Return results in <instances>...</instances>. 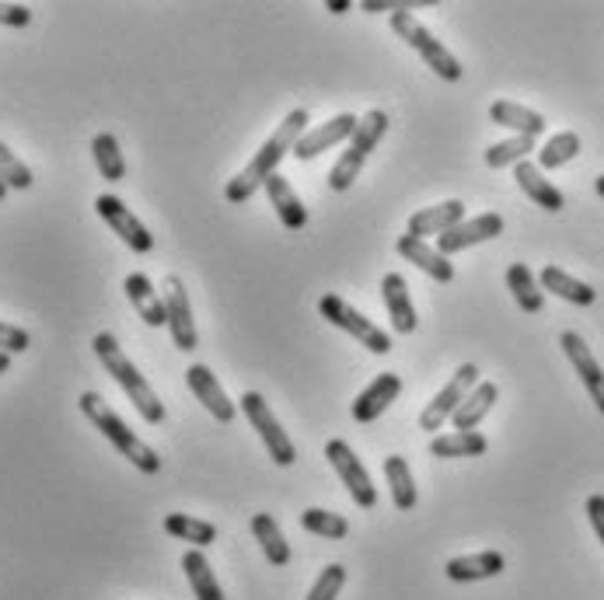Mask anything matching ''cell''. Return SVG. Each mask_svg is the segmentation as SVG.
Here are the masks:
<instances>
[{"label": "cell", "mask_w": 604, "mask_h": 600, "mask_svg": "<svg viewBox=\"0 0 604 600\" xmlns=\"http://www.w3.org/2000/svg\"><path fill=\"white\" fill-rule=\"evenodd\" d=\"M395 252L406 259V262H413L416 269H422L430 280H437V283H451L454 280V265H451V259L440 252L437 244H430V241H422V238H413V234H402L398 241H395Z\"/></svg>", "instance_id": "2e32d148"}, {"label": "cell", "mask_w": 604, "mask_h": 600, "mask_svg": "<svg viewBox=\"0 0 604 600\" xmlns=\"http://www.w3.org/2000/svg\"><path fill=\"white\" fill-rule=\"evenodd\" d=\"M507 569V558L499 552H475V555H458L444 566V576L451 583H479V579H493Z\"/></svg>", "instance_id": "ffe728a7"}, {"label": "cell", "mask_w": 604, "mask_h": 600, "mask_svg": "<svg viewBox=\"0 0 604 600\" xmlns=\"http://www.w3.org/2000/svg\"><path fill=\"white\" fill-rule=\"evenodd\" d=\"M300 527L308 534H318V537H332V542H342V537L350 534V521L339 513H329V510H305L300 513Z\"/></svg>", "instance_id": "e575fe53"}, {"label": "cell", "mask_w": 604, "mask_h": 600, "mask_svg": "<svg viewBox=\"0 0 604 600\" xmlns=\"http://www.w3.org/2000/svg\"><path fill=\"white\" fill-rule=\"evenodd\" d=\"M252 534H255V542H259V548H263L270 566L284 569L290 563V545H287L284 531L276 527V521H273L270 513H255L252 516Z\"/></svg>", "instance_id": "f546056e"}, {"label": "cell", "mask_w": 604, "mask_h": 600, "mask_svg": "<svg viewBox=\"0 0 604 600\" xmlns=\"http://www.w3.org/2000/svg\"><path fill=\"white\" fill-rule=\"evenodd\" d=\"M514 178L520 185V193H525L531 203H538L541 210H549V214H559L562 206H567V196H562L556 185L541 175V168L535 161H520L517 168H514Z\"/></svg>", "instance_id": "7402d4cb"}, {"label": "cell", "mask_w": 604, "mask_h": 600, "mask_svg": "<svg viewBox=\"0 0 604 600\" xmlns=\"http://www.w3.org/2000/svg\"><path fill=\"white\" fill-rule=\"evenodd\" d=\"M263 189H266L270 203L276 206L279 223H284L287 231H305V223H308V206L300 203V196L294 193V185L276 172V175L263 185Z\"/></svg>", "instance_id": "603a6c76"}, {"label": "cell", "mask_w": 604, "mask_h": 600, "mask_svg": "<svg viewBox=\"0 0 604 600\" xmlns=\"http://www.w3.org/2000/svg\"><path fill=\"white\" fill-rule=\"evenodd\" d=\"M398 8H409V4H385V0H364V4H360V11H367V14H377V11H398Z\"/></svg>", "instance_id": "b9f144b4"}, {"label": "cell", "mask_w": 604, "mask_h": 600, "mask_svg": "<svg viewBox=\"0 0 604 600\" xmlns=\"http://www.w3.org/2000/svg\"><path fill=\"white\" fill-rule=\"evenodd\" d=\"M576 154H580V133L562 130V133H556L546 143V148L538 151V168L541 172H556V168H562V164H570Z\"/></svg>", "instance_id": "836d02e7"}, {"label": "cell", "mask_w": 604, "mask_h": 600, "mask_svg": "<svg viewBox=\"0 0 604 600\" xmlns=\"http://www.w3.org/2000/svg\"><path fill=\"white\" fill-rule=\"evenodd\" d=\"M353 4H350V0H326V11H332V14H347Z\"/></svg>", "instance_id": "7bdbcfd3"}, {"label": "cell", "mask_w": 604, "mask_h": 600, "mask_svg": "<svg viewBox=\"0 0 604 600\" xmlns=\"http://www.w3.org/2000/svg\"><path fill=\"white\" fill-rule=\"evenodd\" d=\"M356 116L353 112H339V116H332L329 122H321V127H315L311 133H305L297 140V148H294V157L305 164V161H315V157H321L326 151H332L336 143H342V140H350L353 137V130H356Z\"/></svg>", "instance_id": "5bb4252c"}, {"label": "cell", "mask_w": 604, "mask_h": 600, "mask_svg": "<svg viewBox=\"0 0 604 600\" xmlns=\"http://www.w3.org/2000/svg\"><path fill=\"white\" fill-rule=\"evenodd\" d=\"M0 182H4L8 189H29V185L35 182L29 164L18 161V154L8 148V143H0Z\"/></svg>", "instance_id": "8d00e7d4"}, {"label": "cell", "mask_w": 604, "mask_h": 600, "mask_svg": "<svg viewBox=\"0 0 604 600\" xmlns=\"http://www.w3.org/2000/svg\"><path fill=\"white\" fill-rule=\"evenodd\" d=\"M91 346H95V357L102 360V367L109 370V378L127 391V399H130L133 408L140 412V419L151 423V426H161V423H165V402L157 399V391L147 384V378L133 367V360L123 353V346L116 342V336L98 332Z\"/></svg>", "instance_id": "3957f363"}, {"label": "cell", "mask_w": 604, "mask_h": 600, "mask_svg": "<svg viewBox=\"0 0 604 600\" xmlns=\"http://www.w3.org/2000/svg\"><path fill=\"white\" fill-rule=\"evenodd\" d=\"M507 286H510V294H514L520 312H525V315H541V307H546V290H541V283L535 280V273L525 262H514L507 269Z\"/></svg>", "instance_id": "4316f807"}, {"label": "cell", "mask_w": 604, "mask_h": 600, "mask_svg": "<svg viewBox=\"0 0 604 600\" xmlns=\"http://www.w3.org/2000/svg\"><path fill=\"white\" fill-rule=\"evenodd\" d=\"M308 109H294L284 122L276 127V133L263 143V148L255 151V157L249 161V168H241L228 185H224V199L228 203H249L263 185L276 175L279 161H284L287 154H294L297 140L305 137V127H308Z\"/></svg>", "instance_id": "6da1fadb"}, {"label": "cell", "mask_w": 604, "mask_h": 600, "mask_svg": "<svg viewBox=\"0 0 604 600\" xmlns=\"http://www.w3.org/2000/svg\"><path fill=\"white\" fill-rule=\"evenodd\" d=\"M385 479H388V492H392L395 510H402V513L416 510L419 492H416V479L409 471V461L398 458V454H388V458H385Z\"/></svg>", "instance_id": "83f0119b"}, {"label": "cell", "mask_w": 604, "mask_h": 600, "mask_svg": "<svg viewBox=\"0 0 604 600\" xmlns=\"http://www.w3.org/2000/svg\"><path fill=\"white\" fill-rule=\"evenodd\" d=\"M183 569H186V579H189L196 600H224V590H220L217 576H213V569L207 563V555L199 548H189L183 555Z\"/></svg>", "instance_id": "4dcf8cb0"}, {"label": "cell", "mask_w": 604, "mask_h": 600, "mask_svg": "<svg viewBox=\"0 0 604 600\" xmlns=\"http://www.w3.org/2000/svg\"><path fill=\"white\" fill-rule=\"evenodd\" d=\"M32 22V11L25 4H0V25L8 29H25Z\"/></svg>", "instance_id": "ab89813d"}, {"label": "cell", "mask_w": 604, "mask_h": 600, "mask_svg": "<svg viewBox=\"0 0 604 600\" xmlns=\"http://www.w3.org/2000/svg\"><path fill=\"white\" fill-rule=\"evenodd\" d=\"M8 193H11V189H8V185H4V182H0V203H4V196H8Z\"/></svg>", "instance_id": "bcb514c9"}, {"label": "cell", "mask_w": 604, "mask_h": 600, "mask_svg": "<svg viewBox=\"0 0 604 600\" xmlns=\"http://www.w3.org/2000/svg\"><path fill=\"white\" fill-rule=\"evenodd\" d=\"M77 405H80V416H85L102 437L123 454V458L136 468V471H144V474H157L161 471V458H157V450L154 447H147L144 440L136 437V433L123 423V416L98 395V391H85V395L77 399Z\"/></svg>", "instance_id": "7a4b0ae2"}, {"label": "cell", "mask_w": 604, "mask_h": 600, "mask_svg": "<svg viewBox=\"0 0 604 600\" xmlns=\"http://www.w3.org/2000/svg\"><path fill=\"white\" fill-rule=\"evenodd\" d=\"M165 531L178 542H189L193 548H207L217 542V527L210 521H199V516L189 513H168L165 516Z\"/></svg>", "instance_id": "1f68e13d"}, {"label": "cell", "mask_w": 604, "mask_h": 600, "mask_svg": "<svg viewBox=\"0 0 604 600\" xmlns=\"http://www.w3.org/2000/svg\"><path fill=\"white\" fill-rule=\"evenodd\" d=\"M318 315L326 318L329 325H336V328H342L350 339H356L364 349H371L374 357H385V353H392V339H388V332L385 328H377L371 318H364L356 312V307H350L342 297H336V294H326L318 301Z\"/></svg>", "instance_id": "52a82bcc"}, {"label": "cell", "mask_w": 604, "mask_h": 600, "mask_svg": "<svg viewBox=\"0 0 604 600\" xmlns=\"http://www.w3.org/2000/svg\"><path fill=\"white\" fill-rule=\"evenodd\" d=\"M538 283H541V290H549V294H556L559 301L576 304V307H591L597 301V290L594 286H587V283L570 276V273H562L559 265H546V269H541Z\"/></svg>", "instance_id": "d4e9b609"}, {"label": "cell", "mask_w": 604, "mask_h": 600, "mask_svg": "<svg viewBox=\"0 0 604 600\" xmlns=\"http://www.w3.org/2000/svg\"><path fill=\"white\" fill-rule=\"evenodd\" d=\"M402 395V378L398 374H377L353 402V419L356 423H374L392 408V402Z\"/></svg>", "instance_id": "e0dca14e"}, {"label": "cell", "mask_w": 604, "mask_h": 600, "mask_svg": "<svg viewBox=\"0 0 604 600\" xmlns=\"http://www.w3.org/2000/svg\"><path fill=\"white\" fill-rule=\"evenodd\" d=\"M535 151V140L531 137H510V140H499L486 151V164L490 168H517L520 161H528V154Z\"/></svg>", "instance_id": "d590c367"}, {"label": "cell", "mask_w": 604, "mask_h": 600, "mask_svg": "<svg viewBox=\"0 0 604 600\" xmlns=\"http://www.w3.org/2000/svg\"><path fill=\"white\" fill-rule=\"evenodd\" d=\"M594 193L604 199V175H597V178H594Z\"/></svg>", "instance_id": "f6af8a7d"}, {"label": "cell", "mask_w": 604, "mask_h": 600, "mask_svg": "<svg viewBox=\"0 0 604 600\" xmlns=\"http://www.w3.org/2000/svg\"><path fill=\"white\" fill-rule=\"evenodd\" d=\"M587 521H591L597 542L604 548V495H591V500H587Z\"/></svg>", "instance_id": "60d3db41"}, {"label": "cell", "mask_w": 604, "mask_h": 600, "mask_svg": "<svg viewBox=\"0 0 604 600\" xmlns=\"http://www.w3.org/2000/svg\"><path fill=\"white\" fill-rule=\"evenodd\" d=\"M29 346H32V339L25 328L0 321V353H25Z\"/></svg>", "instance_id": "f35d334b"}, {"label": "cell", "mask_w": 604, "mask_h": 600, "mask_svg": "<svg viewBox=\"0 0 604 600\" xmlns=\"http://www.w3.org/2000/svg\"><path fill=\"white\" fill-rule=\"evenodd\" d=\"M186 384H189V391L193 395L204 402V408L210 412V416L217 419V423H234V416H238V405L228 399V391L220 388V381L213 378V370L210 367H204V363H193L189 370H186Z\"/></svg>", "instance_id": "9a60e30c"}, {"label": "cell", "mask_w": 604, "mask_h": 600, "mask_svg": "<svg viewBox=\"0 0 604 600\" xmlns=\"http://www.w3.org/2000/svg\"><path fill=\"white\" fill-rule=\"evenodd\" d=\"M342 583H347V569H342L339 563H332V566L321 569V576L311 583V590H308L305 600H336L339 590H342Z\"/></svg>", "instance_id": "74e56055"}, {"label": "cell", "mask_w": 604, "mask_h": 600, "mask_svg": "<svg viewBox=\"0 0 604 600\" xmlns=\"http://www.w3.org/2000/svg\"><path fill=\"white\" fill-rule=\"evenodd\" d=\"M385 133H388V112L371 109V112L360 116L356 130H353V137L347 143V151L339 154V161L332 164V172H329V189L332 193H347L350 185L360 178L371 151L377 148L381 140H385Z\"/></svg>", "instance_id": "277c9868"}, {"label": "cell", "mask_w": 604, "mask_h": 600, "mask_svg": "<svg viewBox=\"0 0 604 600\" xmlns=\"http://www.w3.org/2000/svg\"><path fill=\"white\" fill-rule=\"evenodd\" d=\"M165 312H168V332H172L175 349L193 353V349L199 346V336H196V318H193V304H189V294H186V283L178 276L165 280Z\"/></svg>", "instance_id": "8fae6325"}, {"label": "cell", "mask_w": 604, "mask_h": 600, "mask_svg": "<svg viewBox=\"0 0 604 600\" xmlns=\"http://www.w3.org/2000/svg\"><path fill=\"white\" fill-rule=\"evenodd\" d=\"M490 450V440L482 437L479 429L469 433H440V437L430 440V454L433 458H482Z\"/></svg>", "instance_id": "f1b7e54d"}, {"label": "cell", "mask_w": 604, "mask_h": 600, "mask_svg": "<svg viewBox=\"0 0 604 600\" xmlns=\"http://www.w3.org/2000/svg\"><path fill=\"white\" fill-rule=\"evenodd\" d=\"M490 119L496 122V127H507L514 130V137H531L538 140L541 133H546V116L528 109V106H517V101H507V98H499L490 106Z\"/></svg>", "instance_id": "44dd1931"}, {"label": "cell", "mask_w": 604, "mask_h": 600, "mask_svg": "<svg viewBox=\"0 0 604 600\" xmlns=\"http://www.w3.org/2000/svg\"><path fill=\"white\" fill-rule=\"evenodd\" d=\"M559 346H562V353H567V360L573 363V370H576V378L583 381V388H587L591 402L597 405V412L604 416V370L594 360L591 346L583 342V336H576V332H562L559 336Z\"/></svg>", "instance_id": "7c38bea8"}, {"label": "cell", "mask_w": 604, "mask_h": 600, "mask_svg": "<svg viewBox=\"0 0 604 600\" xmlns=\"http://www.w3.org/2000/svg\"><path fill=\"white\" fill-rule=\"evenodd\" d=\"M123 290H127L130 304L136 307V315L144 318V321H147L151 328H161V325H168L165 297H161L157 290H154L151 276H144V273H130V276H127V283H123Z\"/></svg>", "instance_id": "cb8c5ba5"}, {"label": "cell", "mask_w": 604, "mask_h": 600, "mask_svg": "<svg viewBox=\"0 0 604 600\" xmlns=\"http://www.w3.org/2000/svg\"><path fill=\"white\" fill-rule=\"evenodd\" d=\"M238 408H241V416L249 419V426L259 433V440L266 444L270 458H273L279 468H290V465L297 461V447H294V440L287 437V429L279 426V419L270 412L266 399L259 395V391H245V395L238 399Z\"/></svg>", "instance_id": "8992f818"}, {"label": "cell", "mask_w": 604, "mask_h": 600, "mask_svg": "<svg viewBox=\"0 0 604 600\" xmlns=\"http://www.w3.org/2000/svg\"><path fill=\"white\" fill-rule=\"evenodd\" d=\"M475 384H479V367H475V363H461V367L454 370V378L427 402V408H422L419 429H427V433L444 429V423L454 416L458 405L472 395V388H475Z\"/></svg>", "instance_id": "ba28073f"}, {"label": "cell", "mask_w": 604, "mask_h": 600, "mask_svg": "<svg viewBox=\"0 0 604 600\" xmlns=\"http://www.w3.org/2000/svg\"><path fill=\"white\" fill-rule=\"evenodd\" d=\"M461 220H465V203L448 199V203H437V206H427V210L413 214L406 223V234L422 238V241H427L430 234L440 238L444 231H451V227H458Z\"/></svg>", "instance_id": "d6986e66"}, {"label": "cell", "mask_w": 604, "mask_h": 600, "mask_svg": "<svg viewBox=\"0 0 604 600\" xmlns=\"http://www.w3.org/2000/svg\"><path fill=\"white\" fill-rule=\"evenodd\" d=\"M91 154H95V164L98 172H102L106 182H123L127 178V157L119 151V140L112 133H98L91 140Z\"/></svg>", "instance_id": "d6a6232c"}, {"label": "cell", "mask_w": 604, "mask_h": 600, "mask_svg": "<svg viewBox=\"0 0 604 600\" xmlns=\"http://www.w3.org/2000/svg\"><path fill=\"white\" fill-rule=\"evenodd\" d=\"M496 399H499V388H496L493 381H479V384L472 388V395L458 405V412L451 416V426H454L458 433L475 429V426H479L482 419H486L490 412H493Z\"/></svg>", "instance_id": "484cf974"}, {"label": "cell", "mask_w": 604, "mask_h": 600, "mask_svg": "<svg viewBox=\"0 0 604 600\" xmlns=\"http://www.w3.org/2000/svg\"><path fill=\"white\" fill-rule=\"evenodd\" d=\"M503 234V217L499 214H479V217H465L458 227H451V231H444L437 238V248L444 252L448 259L458 255V252H465V248L472 244H482V241H493Z\"/></svg>", "instance_id": "4fadbf2b"}, {"label": "cell", "mask_w": 604, "mask_h": 600, "mask_svg": "<svg viewBox=\"0 0 604 600\" xmlns=\"http://www.w3.org/2000/svg\"><path fill=\"white\" fill-rule=\"evenodd\" d=\"M392 29H395V35L402 39V43L422 56V64H427L440 80H461L458 56L440 43V39H433V32L427 25L416 22V14L409 8H398L392 14Z\"/></svg>", "instance_id": "5b68a950"}, {"label": "cell", "mask_w": 604, "mask_h": 600, "mask_svg": "<svg viewBox=\"0 0 604 600\" xmlns=\"http://www.w3.org/2000/svg\"><path fill=\"white\" fill-rule=\"evenodd\" d=\"M11 370V353H0V374H8Z\"/></svg>", "instance_id": "ee69618b"}, {"label": "cell", "mask_w": 604, "mask_h": 600, "mask_svg": "<svg viewBox=\"0 0 604 600\" xmlns=\"http://www.w3.org/2000/svg\"><path fill=\"white\" fill-rule=\"evenodd\" d=\"M95 210H98V217H102L112 231L123 238L136 255H147V252H154V234L147 231L144 223H140L133 214H130V206L119 199V196H98L95 199Z\"/></svg>", "instance_id": "30bf717a"}, {"label": "cell", "mask_w": 604, "mask_h": 600, "mask_svg": "<svg viewBox=\"0 0 604 600\" xmlns=\"http://www.w3.org/2000/svg\"><path fill=\"white\" fill-rule=\"evenodd\" d=\"M381 301H385V307H388V321H392L395 332L413 336L419 318H416V304L409 297V283L398 273H388L385 280H381Z\"/></svg>", "instance_id": "ac0fdd59"}, {"label": "cell", "mask_w": 604, "mask_h": 600, "mask_svg": "<svg viewBox=\"0 0 604 600\" xmlns=\"http://www.w3.org/2000/svg\"><path fill=\"white\" fill-rule=\"evenodd\" d=\"M326 458L332 465V471L339 474V482L347 486L350 500L360 506V510H374L377 506V489L371 482L367 468L360 465V458L353 454V447L347 440H329L326 444Z\"/></svg>", "instance_id": "9c48e42d"}]
</instances>
